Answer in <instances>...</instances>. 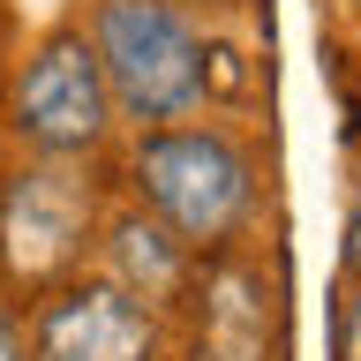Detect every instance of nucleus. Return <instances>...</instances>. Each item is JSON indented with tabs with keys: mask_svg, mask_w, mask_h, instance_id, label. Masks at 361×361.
Wrapping results in <instances>:
<instances>
[{
	"mask_svg": "<svg viewBox=\"0 0 361 361\" xmlns=\"http://www.w3.org/2000/svg\"><path fill=\"white\" fill-rule=\"evenodd\" d=\"M90 53L106 98H121L135 121H180L203 98V45L166 0H106Z\"/></svg>",
	"mask_w": 361,
	"mask_h": 361,
	"instance_id": "obj_1",
	"label": "nucleus"
},
{
	"mask_svg": "<svg viewBox=\"0 0 361 361\" xmlns=\"http://www.w3.org/2000/svg\"><path fill=\"white\" fill-rule=\"evenodd\" d=\"M135 173L158 219L188 241H226L248 211V158L219 128H158L135 151Z\"/></svg>",
	"mask_w": 361,
	"mask_h": 361,
	"instance_id": "obj_2",
	"label": "nucleus"
},
{
	"mask_svg": "<svg viewBox=\"0 0 361 361\" xmlns=\"http://www.w3.org/2000/svg\"><path fill=\"white\" fill-rule=\"evenodd\" d=\"M106 75H98V53L83 38H45L30 75L16 90V128L45 151H90L106 135Z\"/></svg>",
	"mask_w": 361,
	"mask_h": 361,
	"instance_id": "obj_3",
	"label": "nucleus"
},
{
	"mask_svg": "<svg viewBox=\"0 0 361 361\" xmlns=\"http://www.w3.org/2000/svg\"><path fill=\"white\" fill-rule=\"evenodd\" d=\"M38 361H151V316L128 286H75L38 316Z\"/></svg>",
	"mask_w": 361,
	"mask_h": 361,
	"instance_id": "obj_4",
	"label": "nucleus"
},
{
	"mask_svg": "<svg viewBox=\"0 0 361 361\" xmlns=\"http://www.w3.org/2000/svg\"><path fill=\"white\" fill-rule=\"evenodd\" d=\"M90 219V188L61 166H38V173H16L8 188V264L16 271H53L68 248L83 241Z\"/></svg>",
	"mask_w": 361,
	"mask_h": 361,
	"instance_id": "obj_5",
	"label": "nucleus"
},
{
	"mask_svg": "<svg viewBox=\"0 0 361 361\" xmlns=\"http://www.w3.org/2000/svg\"><path fill=\"white\" fill-rule=\"evenodd\" d=\"M113 241H121V264H128L135 279H151V286H166V279H173V256H166V233H158V226L128 219Z\"/></svg>",
	"mask_w": 361,
	"mask_h": 361,
	"instance_id": "obj_6",
	"label": "nucleus"
},
{
	"mask_svg": "<svg viewBox=\"0 0 361 361\" xmlns=\"http://www.w3.org/2000/svg\"><path fill=\"white\" fill-rule=\"evenodd\" d=\"M346 264L361 271V196H354V219H346Z\"/></svg>",
	"mask_w": 361,
	"mask_h": 361,
	"instance_id": "obj_7",
	"label": "nucleus"
},
{
	"mask_svg": "<svg viewBox=\"0 0 361 361\" xmlns=\"http://www.w3.org/2000/svg\"><path fill=\"white\" fill-rule=\"evenodd\" d=\"M346 361H361V309H354V331H346Z\"/></svg>",
	"mask_w": 361,
	"mask_h": 361,
	"instance_id": "obj_8",
	"label": "nucleus"
},
{
	"mask_svg": "<svg viewBox=\"0 0 361 361\" xmlns=\"http://www.w3.org/2000/svg\"><path fill=\"white\" fill-rule=\"evenodd\" d=\"M0 361H16V338H8V324H0Z\"/></svg>",
	"mask_w": 361,
	"mask_h": 361,
	"instance_id": "obj_9",
	"label": "nucleus"
}]
</instances>
